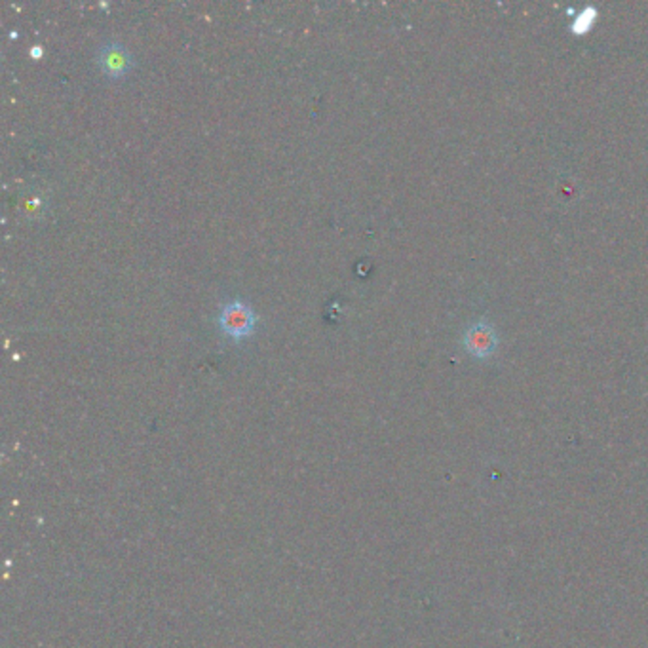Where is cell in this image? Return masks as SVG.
I'll use <instances>...</instances> for the list:
<instances>
[{
	"mask_svg": "<svg viewBox=\"0 0 648 648\" xmlns=\"http://www.w3.org/2000/svg\"><path fill=\"white\" fill-rule=\"evenodd\" d=\"M217 326L220 331H223L225 336L240 343L255 331L257 314L249 303L242 299H232L220 306L217 316Z\"/></svg>",
	"mask_w": 648,
	"mask_h": 648,
	"instance_id": "obj_1",
	"label": "cell"
},
{
	"mask_svg": "<svg viewBox=\"0 0 648 648\" xmlns=\"http://www.w3.org/2000/svg\"><path fill=\"white\" fill-rule=\"evenodd\" d=\"M96 63L103 75L109 79H122L136 65L131 52L122 42L116 40H107L101 44L96 54Z\"/></svg>",
	"mask_w": 648,
	"mask_h": 648,
	"instance_id": "obj_2",
	"label": "cell"
},
{
	"mask_svg": "<svg viewBox=\"0 0 648 648\" xmlns=\"http://www.w3.org/2000/svg\"><path fill=\"white\" fill-rule=\"evenodd\" d=\"M464 346L466 352L476 358H489L494 353L498 346V336L491 323L487 321H476L474 326H469L464 335Z\"/></svg>",
	"mask_w": 648,
	"mask_h": 648,
	"instance_id": "obj_3",
	"label": "cell"
},
{
	"mask_svg": "<svg viewBox=\"0 0 648 648\" xmlns=\"http://www.w3.org/2000/svg\"><path fill=\"white\" fill-rule=\"evenodd\" d=\"M42 205H44V200L42 196H37V195H31L27 196L25 202H23V210L27 215H37L42 212Z\"/></svg>",
	"mask_w": 648,
	"mask_h": 648,
	"instance_id": "obj_4",
	"label": "cell"
},
{
	"mask_svg": "<svg viewBox=\"0 0 648 648\" xmlns=\"http://www.w3.org/2000/svg\"><path fill=\"white\" fill-rule=\"evenodd\" d=\"M29 54H31V57L38 59V57L42 55V48H40V46H38V44H37V46H33V48H31V52H29Z\"/></svg>",
	"mask_w": 648,
	"mask_h": 648,
	"instance_id": "obj_5",
	"label": "cell"
}]
</instances>
